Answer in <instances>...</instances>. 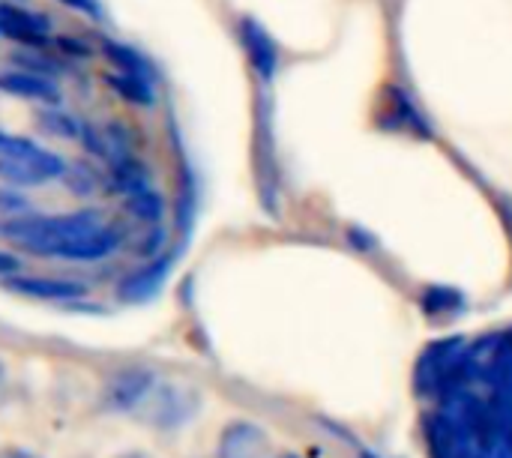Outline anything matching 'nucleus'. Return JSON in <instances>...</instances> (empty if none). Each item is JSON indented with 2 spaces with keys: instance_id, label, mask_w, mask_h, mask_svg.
Instances as JSON below:
<instances>
[{
  "instance_id": "nucleus-2",
  "label": "nucleus",
  "mask_w": 512,
  "mask_h": 458,
  "mask_svg": "<svg viewBox=\"0 0 512 458\" xmlns=\"http://www.w3.org/2000/svg\"><path fill=\"white\" fill-rule=\"evenodd\" d=\"M201 411V393L180 381H159L150 402L138 417H144L156 432H180Z\"/></svg>"
},
{
  "instance_id": "nucleus-8",
  "label": "nucleus",
  "mask_w": 512,
  "mask_h": 458,
  "mask_svg": "<svg viewBox=\"0 0 512 458\" xmlns=\"http://www.w3.org/2000/svg\"><path fill=\"white\" fill-rule=\"evenodd\" d=\"M0 458H42L36 450H30V447H6V450H0Z\"/></svg>"
},
{
  "instance_id": "nucleus-10",
  "label": "nucleus",
  "mask_w": 512,
  "mask_h": 458,
  "mask_svg": "<svg viewBox=\"0 0 512 458\" xmlns=\"http://www.w3.org/2000/svg\"><path fill=\"white\" fill-rule=\"evenodd\" d=\"M6 378H9V375H6V363L0 360V390H3V384H6Z\"/></svg>"
},
{
  "instance_id": "nucleus-11",
  "label": "nucleus",
  "mask_w": 512,
  "mask_h": 458,
  "mask_svg": "<svg viewBox=\"0 0 512 458\" xmlns=\"http://www.w3.org/2000/svg\"><path fill=\"white\" fill-rule=\"evenodd\" d=\"M270 458H300V456H294V453H279V456H270Z\"/></svg>"
},
{
  "instance_id": "nucleus-1",
  "label": "nucleus",
  "mask_w": 512,
  "mask_h": 458,
  "mask_svg": "<svg viewBox=\"0 0 512 458\" xmlns=\"http://www.w3.org/2000/svg\"><path fill=\"white\" fill-rule=\"evenodd\" d=\"M165 84L93 0H0V228L66 207L180 228L189 180L165 183Z\"/></svg>"
},
{
  "instance_id": "nucleus-12",
  "label": "nucleus",
  "mask_w": 512,
  "mask_h": 458,
  "mask_svg": "<svg viewBox=\"0 0 512 458\" xmlns=\"http://www.w3.org/2000/svg\"><path fill=\"white\" fill-rule=\"evenodd\" d=\"M360 458H378V456H372V453H363V456Z\"/></svg>"
},
{
  "instance_id": "nucleus-9",
  "label": "nucleus",
  "mask_w": 512,
  "mask_h": 458,
  "mask_svg": "<svg viewBox=\"0 0 512 458\" xmlns=\"http://www.w3.org/2000/svg\"><path fill=\"white\" fill-rule=\"evenodd\" d=\"M114 458H156V456H150L147 450H126V453H120V456H114Z\"/></svg>"
},
{
  "instance_id": "nucleus-4",
  "label": "nucleus",
  "mask_w": 512,
  "mask_h": 458,
  "mask_svg": "<svg viewBox=\"0 0 512 458\" xmlns=\"http://www.w3.org/2000/svg\"><path fill=\"white\" fill-rule=\"evenodd\" d=\"M159 375L147 366H129L120 369L105 381L102 390V405L114 414H141L144 405L150 402L153 390L159 387Z\"/></svg>"
},
{
  "instance_id": "nucleus-7",
  "label": "nucleus",
  "mask_w": 512,
  "mask_h": 458,
  "mask_svg": "<svg viewBox=\"0 0 512 458\" xmlns=\"http://www.w3.org/2000/svg\"><path fill=\"white\" fill-rule=\"evenodd\" d=\"M18 273H24V258L9 249H0V282L9 276H18Z\"/></svg>"
},
{
  "instance_id": "nucleus-6",
  "label": "nucleus",
  "mask_w": 512,
  "mask_h": 458,
  "mask_svg": "<svg viewBox=\"0 0 512 458\" xmlns=\"http://www.w3.org/2000/svg\"><path fill=\"white\" fill-rule=\"evenodd\" d=\"M171 255H162V258H156V261H147V264H138L126 279H123V285L117 288V294L126 300V303H144V300H150L159 288H162V282H165V276H168V270H171Z\"/></svg>"
},
{
  "instance_id": "nucleus-5",
  "label": "nucleus",
  "mask_w": 512,
  "mask_h": 458,
  "mask_svg": "<svg viewBox=\"0 0 512 458\" xmlns=\"http://www.w3.org/2000/svg\"><path fill=\"white\" fill-rule=\"evenodd\" d=\"M213 458H270V438L252 420H231L216 438Z\"/></svg>"
},
{
  "instance_id": "nucleus-3",
  "label": "nucleus",
  "mask_w": 512,
  "mask_h": 458,
  "mask_svg": "<svg viewBox=\"0 0 512 458\" xmlns=\"http://www.w3.org/2000/svg\"><path fill=\"white\" fill-rule=\"evenodd\" d=\"M3 285L24 300L54 303V306H78L90 297L87 279H78V276H45V273L24 270L18 276L3 279Z\"/></svg>"
}]
</instances>
